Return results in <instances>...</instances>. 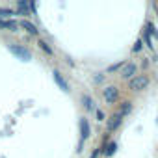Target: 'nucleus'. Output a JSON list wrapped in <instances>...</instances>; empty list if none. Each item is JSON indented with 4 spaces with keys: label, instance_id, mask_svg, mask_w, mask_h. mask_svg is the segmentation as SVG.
<instances>
[{
    "label": "nucleus",
    "instance_id": "f257e3e1",
    "mask_svg": "<svg viewBox=\"0 0 158 158\" xmlns=\"http://www.w3.org/2000/svg\"><path fill=\"white\" fill-rule=\"evenodd\" d=\"M8 50H10L13 56H17L19 60H23V61H30V60H32V52H30L28 48L17 45V43H8Z\"/></svg>",
    "mask_w": 158,
    "mask_h": 158
},
{
    "label": "nucleus",
    "instance_id": "f03ea898",
    "mask_svg": "<svg viewBox=\"0 0 158 158\" xmlns=\"http://www.w3.org/2000/svg\"><path fill=\"white\" fill-rule=\"evenodd\" d=\"M149 86V76L147 74H136L132 80H128V88L132 91H143Z\"/></svg>",
    "mask_w": 158,
    "mask_h": 158
},
{
    "label": "nucleus",
    "instance_id": "7ed1b4c3",
    "mask_svg": "<svg viewBox=\"0 0 158 158\" xmlns=\"http://www.w3.org/2000/svg\"><path fill=\"white\" fill-rule=\"evenodd\" d=\"M102 97H104V101H106L108 104H114V102H117V99H119V89H117L115 86H106L104 91H102Z\"/></svg>",
    "mask_w": 158,
    "mask_h": 158
},
{
    "label": "nucleus",
    "instance_id": "20e7f679",
    "mask_svg": "<svg viewBox=\"0 0 158 158\" xmlns=\"http://www.w3.org/2000/svg\"><path fill=\"white\" fill-rule=\"evenodd\" d=\"M121 123H123V117L115 112V114L110 115V119H106V130H108V132H115V130L121 127Z\"/></svg>",
    "mask_w": 158,
    "mask_h": 158
},
{
    "label": "nucleus",
    "instance_id": "39448f33",
    "mask_svg": "<svg viewBox=\"0 0 158 158\" xmlns=\"http://www.w3.org/2000/svg\"><path fill=\"white\" fill-rule=\"evenodd\" d=\"M136 74H138V65L136 63H127L121 69V78H125V80H132Z\"/></svg>",
    "mask_w": 158,
    "mask_h": 158
},
{
    "label": "nucleus",
    "instance_id": "423d86ee",
    "mask_svg": "<svg viewBox=\"0 0 158 158\" xmlns=\"http://www.w3.org/2000/svg\"><path fill=\"white\" fill-rule=\"evenodd\" d=\"M52 78H54V82L58 84V88H61L65 93H69V84H67V80L61 76V73H60L58 69H54V71H52Z\"/></svg>",
    "mask_w": 158,
    "mask_h": 158
},
{
    "label": "nucleus",
    "instance_id": "0eeeda50",
    "mask_svg": "<svg viewBox=\"0 0 158 158\" xmlns=\"http://www.w3.org/2000/svg\"><path fill=\"white\" fill-rule=\"evenodd\" d=\"M89 136H91L89 123H88V119H86V117H82V119H80V143H84Z\"/></svg>",
    "mask_w": 158,
    "mask_h": 158
},
{
    "label": "nucleus",
    "instance_id": "6e6552de",
    "mask_svg": "<svg viewBox=\"0 0 158 158\" xmlns=\"http://www.w3.org/2000/svg\"><path fill=\"white\" fill-rule=\"evenodd\" d=\"M117 147H119V145H117V141H110V143L102 149V154H104L106 158H110V156H114V154L117 152Z\"/></svg>",
    "mask_w": 158,
    "mask_h": 158
},
{
    "label": "nucleus",
    "instance_id": "1a4fd4ad",
    "mask_svg": "<svg viewBox=\"0 0 158 158\" xmlns=\"http://www.w3.org/2000/svg\"><path fill=\"white\" fill-rule=\"evenodd\" d=\"M17 28H19V23H17V21H0V30L17 32Z\"/></svg>",
    "mask_w": 158,
    "mask_h": 158
},
{
    "label": "nucleus",
    "instance_id": "9d476101",
    "mask_svg": "<svg viewBox=\"0 0 158 158\" xmlns=\"http://www.w3.org/2000/svg\"><path fill=\"white\" fill-rule=\"evenodd\" d=\"M17 11H15V15H30V11H28V2L26 0H17Z\"/></svg>",
    "mask_w": 158,
    "mask_h": 158
},
{
    "label": "nucleus",
    "instance_id": "9b49d317",
    "mask_svg": "<svg viewBox=\"0 0 158 158\" xmlns=\"http://www.w3.org/2000/svg\"><path fill=\"white\" fill-rule=\"evenodd\" d=\"M19 26H23V28H26V32H30L32 35H37V34H39V30H37V26H35V24H32L30 21H21V23H19Z\"/></svg>",
    "mask_w": 158,
    "mask_h": 158
},
{
    "label": "nucleus",
    "instance_id": "f8f14e48",
    "mask_svg": "<svg viewBox=\"0 0 158 158\" xmlns=\"http://www.w3.org/2000/svg\"><path fill=\"white\" fill-rule=\"evenodd\" d=\"M82 104H84V108H86L88 112H93V110H95V101H93L89 95H82Z\"/></svg>",
    "mask_w": 158,
    "mask_h": 158
},
{
    "label": "nucleus",
    "instance_id": "ddd939ff",
    "mask_svg": "<svg viewBox=\"0 0 158 158\" xmlns=\"http://www.w3.org/2000/svg\"><path fill=\"white\" fill-rule=\"evenodd\" d=\"M130 112H132V102H130V101H125V102L119 106V112H117V114H119L121 117H125V115H128Z\"/></svg>",
    "mask_w": 158,
    "mask_h": 158
},
{
    "label": "nucleus",
    "instance_id": "4468645a",
    "mask_svg": "<svg viewBox=\"0 0 158 158\" xmlns=\"http://www.w3.org/2000/svg\"><path fill=\"white\" fill-rule=\"evenodd\" d=\"M11 15H15L13 10H10V8H0V21H8V17H11Z\"/></svg>",
    "mask_w": 158,
    "mask_h": 158
},
{
    "label": "nucleus",
    "instance_id": "2eb2a0df",
    "mask_svg": "<svg viewBox=\"0 0 158 158\" xmlns=\"http://www.w3.org/2000/svg\"><path fill=\"white\" fill-rule=\"evenodd\" d=\"M37 45H39V48H41L43 52H47L48 56H52V48H50V45H48L47 41H43V39H41V41H39Z\"/></svg>",
    "mask_w": 158,
    "mask_h": 158
},
{
    "label": "nucleus",
    "instance_id": "dca6fc26",
    "mask_svg": "<svg viewBox=\"0 0 158 158\" xmlns=\"http://www.w3.org/2000/svg\"><path fill=\"white\" fill-rule=\"evenodd\" d=\"M125 65H127V61H123V60H121V61H117V63H114V65H110V67H108V73H115L117 69H123Z\"/></svg>",
    "mask_w": 158,
    "mask_h": 158
},
{
    "label": "nucleus",
    "instance_id": "f3484780",
    "mask_svg": "<svg viewBox=\"0 0 158 158\" xmlns=\"http://www.w3.org/2000/svg\"><path fill=\"white\" fill-rule=\"evenodd\" d=\"M141 47H143V43H141V39H138V41H136V45L132 47V52H139V50H141Z\"/></svg>",
    "mask_w": 158,
    "mask_h": 158
},
{
    "label": "nucleus",
    "instance_id": "a211bd4d",
    "mask_svg": "<svg viewBox=\"0 0 158 158\" xmlns=\"http://www.w3.org/2000/svg\"><path fill=\"white\" fill-rule=\"evenodd\" d=\"M101 152H102V149H95V151L91 152V156H89V158H97V156H99Z\"/></svg>",
    "mask_w": 158,
    "mask_h": 158
},
{
    "label": "nucleus",
    "instance_id": "6ab92c4d",
    "mask_svg": "<svg viewBox=\"0 0 158 158\" xmlns=\"http://www.w3.org/2000/svg\"><path fill=\"white\" fill-rule=\"evenodd\" d=\"M97 119H99V121H104V114H102L101 110H97Z\"/></svg>",
    "mask_w": 158,
    "mask_h": 158
}]
</instances>
